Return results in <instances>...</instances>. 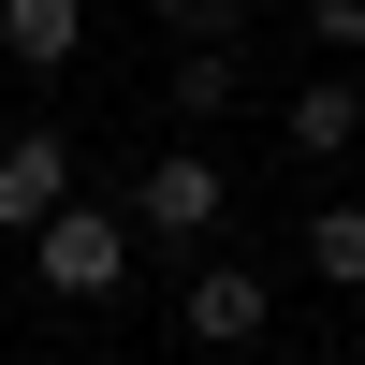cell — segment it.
I'll return each mask as SVG.
<instances>
[{"label": "cell", "mask_w": 365, "mask_h": 365, "mask_svg": "<svg viewBox=\"0 0 365 365\" xmlns=\"http://www.w3.org/2000/svg\"><path fill=\"white\" fill-rule=\"evenodd\" d=\"M29 278L58 292V307H117V292H132V205H58L44 234H29Z\"/></svg>", "instance_id": "1"}, {"label": "cell", "mask_w": 365, "mask_h": 365, "mask_svg": "<svg viewBox=\"0 0 365 365\" xmlns=\"http://www.w3.org/2000/svg\"><path fill=\"white\" fill-rule=\"evenodd\" d=\"M278 146H292V161H351V146H365V73H307L278 103Z\"/></svg>", "instance_id": "4"}, {"label": "cell", "mask_w": 365, "mask_h": 365, "mask_svg": "<svg viewBox=\"0 0 365 365\" xmlns=\"http://www.w3.org/2000/svg\"><path fill=\"white\" fill-rule=\"evenodd\" d=\"M292 263H307L322 292H365V190H336V205H307V234H292Z\"/></svg>", "instance_id": "7"}, {"label": "cell", "mask_w": 365, "mask_h": 365, "mask_svg": "<svg viewBox=\"0 0 365 365\" xmlns=\"http://www.w3.org/2000/svg\"><path fill=\"white\" fill-rule=\"evenodd\" d=\"M58 205H73V146H58V132H15V146H0V234H44Z\"/></svg>", "instance_id": "5"}, {"label": "cell", "mask_w": 365, "mask_h": 365, "mask_svg": "<svg viewBox=\"0 0 365 365\" xmlns=\"http://www.w3.org/2000/svg\"><path fill=\"white\" fill-rule=\"evenodd\" d=\"M263 365H322V351H263Z\"/></svg>", "instance_id": "10"}, {"label": "cell", "mask_w": 365, "mask_h": 365, "mask_svg": "<svg viewBox=\"0 0 365 365\" xmlns=\"http://www.w3.org/2000/svg\"><path fill=\"white\" fill-rule=\"evenodd\" d=\"M307 44H322V73H351L365 58V0H307Z\"/></svg>", "instance_id": "9"}, {"label": "cell", "mask_w": 365, "mask_h": 365, "mask_svg": "<svg viewBox=\"0 0 365 365\" xmlns=\"http://www.w3.org/2000/svg\"><path fill=\"white\" fill-rule=\"evenodd\" d=\"M220 220H234V190H220L205 146H161V161L132 175V249H146V234H161V249H205Z\"/></svg>", "instance_id": "2"}, {"label": "cell", "mask_w": 365, "mask_h": 365, "mask_svg": "<svg viewBox=\"0 0 365 365\" xmlns=\"http://www.w3.org/2000/svg\"><path fill=\"white\" fill-rule=\"evenodd\" d=\"M351 365H365V351H351Z\"/></svg>", "instance_id": "11"}, {"label": "cell", "mask_w": 365, "mask_h": 365, "mask_svg": "<svg viewBox=\"0 0 365 365\" xmlns=\"http://www.w3.org/2000/svg\"><path fill=\"white\" fill-rule=\"evenodd\" d=\"M234 88H249V58H175L161 103H175V117H234Z\"/></svg>", "instance_id": "8"}, {"label": "cell", "mask_w": 365, "mask_h": 365, "mask_svg": "<svg viewBox=\"0 0 365 365\" xmlns=\"http://www.w3.org/2000/svg\"><path fill=\"white\" fill-rule=\"evenodd\" d=\"M0 58H15V73H73V58H88V15H73V0H0Z\"/></svg>", "instance_id": "6"}, {"label": "cell", "mask_w": 365, "mask_h": 365, "mask_svg": "<svg viewBox=\"0 0 365 365\" xmlns=\"http://www.w3.org/2000/svg\"><path fill=\"white\" fill-rule=\"evenodd\" d=\"M175 322H190L205 351H263V322H278V278H263L249 249H205L190 292H175Z\"/></svg>", "instance_id": "3"}]
</instances>
